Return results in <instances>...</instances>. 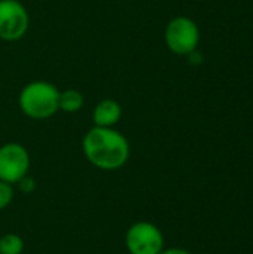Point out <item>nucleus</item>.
Listing matches in <instances>:
<instances>
[{
    "label": "nucleus",
    "mask_w": 253,
    "mask_h": 254,
    "mask_svg": "<svg viewBox=\"0 0 253 254\" xmlns=\"http://www.w3.org/2000/svg\"><path fill=\"white\" fill-rule=\"evenodd\" d=\"M124 243L128 254H160L166 249L163 231L148 220L134 222L127 229Z\"/></svg>",
    "instance_id": "obj_3"
},
{
    "label": "nucleus",
    "mask_w": 253,
    "mask_h": 254,
    "mask_svg": "<svg viewBox=\"0 0 253 254\" xmlns=\"http://www.w3.org/2000/svg\"><path fill=\"white\" fill-rule=\"evenodd\" d=\"M25 250V241L15 232H7L0 237V254H22Z\"/></svg>",
    "instance_id": "obj_9"
},
{
    "label": "nucleus",
    "mask_w": 253,
    "mask_h": 254,
    "mask_svg": "<svg viewBox=\"0 0 253 254\" xmlns=\"http://www.w3.org/2000/svg\"><path fill=\"white\" fill-rule=\"evenodd\" d=\"M188 57H189L191 63H194V64H201V63H203V55H201L200 52H197V49H195L194 52H191Z\"/></svg>",
    "instance_id": "obj_13"
},
{
    "label": "nucleus",
    "mask_w": 253,
    "mask_h": 254,
    "mask_svg": "<svg viewBox=\"0 0 253 254\" xmlns=\"http://www.w3.org/2000/svg\"><path fill=\"white\" fill-rule=\"evenodd\" d=\"M30 27V15L19 0H0V39L3 42L21 40Z\"/></svg>",
    "instance_id": "obj_5"
},
{
    "label": "nucleus",
    "mask_w": 253,
    "mask_h": 254,
    "mask_svg": "<svg viewBox=\"0 0 253 254\" xmlns=\"http://www.w3.org/2000/svg\"><path fill=\"white\" fill-rule=\"evenodd\" d=\"M16 186H18V189L22 192V193H25V195H30V193H33L34 190H36V180L31 177V176H25V177H22L18 183H16Z\"/></svg>",
    "instance_id": "obj_11"
},
{
    "label": "nucleus",
    "mask_w": 253,
    "mask_h": 254,
    "mask_svg": "<svg viewBox=\"0 0 253 254\" xmlns=\"http://www.w3.org/2000/svg\"><path fill=\"white\" fill-rule=\"evenodd\" d=\"M160 254H192L189 250L186 249H180V247H169V249H164Z\"/></svg>",
    "instance_id": "obj_12"
},
{
    "label": "nucleus",
    "mask_w": 253,
    "mask_h": 254,
    "mask_svg": "<svg viewBox=\"0 0 253 254\" xmlns=\"http://www.w3.org/2000/svg\"><path fill=\"white\" fill-rule=\"evenodd\" d=\"M82 153L97 170L116 171L128 162L131 147L127 137L116 128L92 125L82 138Z\"/></svg>",
    "instance_id": "obj_1"
},
{
    "label": "nucleus",
    "mask_w": 253,
    "mask_h": 254,
    "mask_svg": "<svg viewBox=\"0 0 253 254\" xmlns=\"http://www.w3.org/2000/svg\"><path fill=\"white\" fill-rule=\"evenodd\" d=\"M85 104V97L79 89L69 88L64 91H60V100H58V109L64 113H78L82 110Z\"/></svg>",
    "instance_id": "obj_8"
},
{
    "label": "nucleus",
    "mask_w": 253,
    "mask_h": 254,
    "mask_svg": "<svg viewBox=\"0 0 253 254\" xmlns=\"http://www.w3.org/2000/svg\"><path fill=\"white\" fill-rule=\"evenodd\" d=\"M122 118V107L113 98L100 100L92 109V124L101 128H115Z\"/></svg>",
    "instance_id": "obj_7"
},
{
    "label": "nucleus",
    "mask_w": 253,
    "mask_h": 254,
    "mask_svg": "<svg viewBox=\"0 0 253 254\" xmlns=\"http://www.w3.org/2000/svg\"><path fill=\"white\" fill-rule=\"evenodd\" d=\"M164 42L173 54L188 57L200 43L198 25L188 16H176L166 25Z\"/></svg>",
    "instance_id": "obj_4"
},
{
    "label": "nucleus",
    "mask_w": 253,
    "mask_h": 254,
    "mask_svg": "<svg viewBox=\"0 0 253 254\" xmlns=\"http://www.w3.org/2000/svg\"><path fill=\"white\" fill-rule=\"evenodd\" d=\"M15 198V189L13 185H9L6 182L0 180V211L6 210Z\"/></svg>",
    "instance_id": "obj_10"
},
{
    "label": "nucleus",
    "mask_w": 253,
    "mask_h": 254,
    "mask_svg": "<svg viewBox=\"0 0 253 254\" xmlns=\"http://www.w3.org/2000/svg\"><path fill=\"white\" fill-rule=\"evenodd\" d=\"M60 89L48 80H31L18 95V107L27 118L33 121H45L52 118L58 109Z\"/></svg>",
    "instance_id": "obj_2"
},
{
    "label": "nucleus",
    "mask_w": 253,
    "mask_h": 254,
    "mask_svg": "<svg viewBox=\"0 0 253 254\" xmlns=\"http://www.w3.org/2000/svg\"><path fill=\"white\" fill-rule=\"evenodd\" d=\"M30 153L25 146L9 141L0 146V180L16 185L30 170Z\"/></svg>",
    "instance_id": "obj_6"
}]
</instances>
